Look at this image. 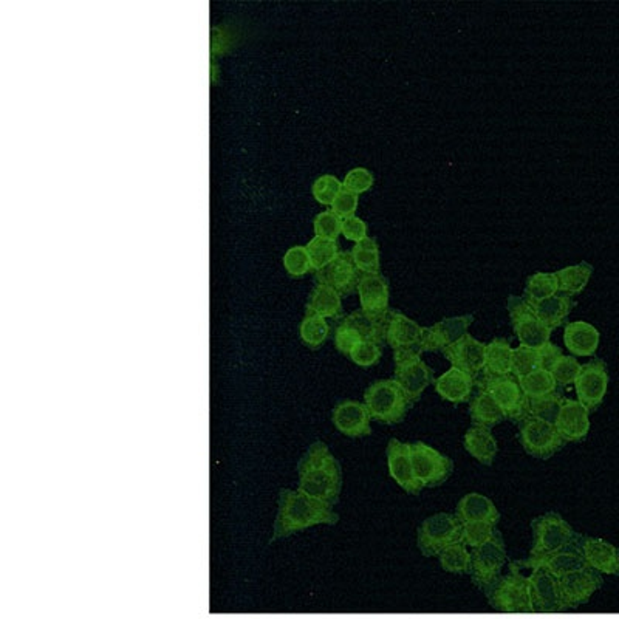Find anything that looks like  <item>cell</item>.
Here are the masks:
<instances>
[{"mask_svg": "<svg viewBox=\"0 0 619 619\" xmlns=\"http://www.w3.org/2000/svg\"><path fill=\"white\" fill-rule=\"evenodd\" d=\"M608 371L607 364L602 359H591L582 364L577 380L575 381V390L577 401L590 414L598 411L602 404L608 389Z\"/></svg>", "mask_w": 619, "mask_h": 619, "instance_id": "cell-13", "label": "cell"}, {"mask_svg": "<svg viewBox=\"0 0 619 619\" xmlns=\"http://www.w3.org/2000/svg\"><path fill=\"white\" fill-rule=\"evenodd\" d=\"M411 455L415 477L423 488L443 485L454 472V462L451 458L423 441L411 443Z\"/></svg>", "mask_w": 619, "mask_h": 619, "instance_id": "cell-10", "label": "cell"}, {"mask_svg": "<svg viewBox=\"0 0 619 619\" xmlns=\"http://www.w3.org/2000/svg\"><path fill=\"white\" fill-rule=\"evenodd\" d=\"M463 446L471 457L485 466H491L498 452V445L495 437L493 435V431L479 424H472L466 431Z\"/></svg>", "mask_w": 619, "mask_h": 619, "instance_id": "cell-29", "label": "cell"}, {"mask_svg": "<svg viewBox=\"0 0 619 619\" xmlns=\"http://www.w3.org/2000/svg\"><path fill=\"white\" fill-rule=\"evenodd\" d=\"M351 259L363 275H378L380 272V248L375 239L366 237L351 248Z\"/></svg>", "mask_w": 619, "mask_h": 619, "instance_id": "cell-37", "label": "cell"}, {"mask_svg": "<svg viewBox=\"0 0 619 619\" xmlns=\"http://www.w3.org/2000/svg\"><path fill=\"white\" fill-rule=\"evenodd\" d=\"M297 491L327 506L339 502L342 469L339 462L323 441H315L297 464Z\"/></svg>", "mask_w": 619, "mask_h": 619, "instance_id": "cell-1", "label": "cell"}, {"mask_svg": "<svg viewBox=\"0 0 619 619\" xmlns=\"http://www.w3.org/2000/svg\"><path fill=\"white\" fill-rule=\"evenodd\" d=\"M332 421L335 428L350 438H363L372 433V416L364 403L356 399H342L333 407Z\"/></svg>", "mask_w": 619, "mask_h": 619, "instance_id": "cell-17", "label": "cell"}, {"mask_svg": "<svg viewBox=\"0 0 619 619\" xmlns=\"http://www.w3.org/2000/svg\"><path fill=\"white\" fill-rule=\"evenodd\" d=\"M512 565L520 568H542L545 572H548L556 579L564 577L570 573L577 572L582 568H590L587 565L584 556L579 551L577 545L572 546V548L562 550L553 554H545V556H529L525 560H512Z\"/></svg>", "mask_w": 619, "mask_h": 619, "instance_id": "cell-16", "label": "cell"}, {"mask_svg": "<svg viewBox=\"0 0 619 619\" xmlns=\"http://www.w3.org/2000/svg\"><path fill=\"white\" fill-rule=\"evenodd\" d=\"M474 323V315H463L446 318L431 327H424L421 342L418 344V351H443L452 344L460 341L468 335V328Z\"/></svg>", "mask_w": 619, "mask_h": 619, "instance_id": "cell-14", "label": "cell"}, {"mask_svg": "<svg viewBox=\"0 0 619 619\" xmlns=\"http://www.w3.org/2000/svg\"><path fill=\"white\" fill-rule=\"evenodd\" d=\"M307 310L316 313L323 318H336L342 313L341 294L330 285L319 284L313 288L310 299L307 304Z\"/></svg>", "mask_w": 619, "mask_h": 619, "instance_id": "cell-34", "label": "cell"}, {"mask_svg": "<svg viewBox=\"0 0 619 619\" xmlns=\"http://www.w3.org/2000/svg\"><path fill=\"white\" fill-rule=\"evenodd\" d=\"M359 270L351 259L350 253L341 251L336 259L318 271L316 279L319 284L333 287L339 294H351L358 288Z\"/></svg>", "mask_w": 619, "mask_h": 619, "instance_id": "cell-21", "label": "cell"}, {"mask_svg": "<svg viewBox=\"0 0 619 619\" xmlns=\"http://www.w3.org/2000/svg\"><path fill=\"white\" fill-rule=\"evenodd\" d=\"M537 350H539V355H541V368H545V371H548V372H550V368L553 367V364L556 363V361L562 355H564L558 345H554L553 342L545 344L543 347L537 349Z\"/></svg>", "mask_w": 619, "mask_h": 619, "instance_id": "cell-54", "label": "cell"}, {"mask_svg": "<svg viewBox=\"0 0 619 619\" xmlns=\"http://www.w3.org/2000/svg\"><path fill=\"white\" fill-rule=\"evenodd\" d=\"M284 267L294 277L307 275L311 270L310 256L305 246H293L289 248L284 256Z\"/></svg>", "mask_w": 619, "mask_h": 619, "instance_id": "cell-48", "label": "cell"}, {"mask_svg": "<svg viewBox=\"0 0 619 619\" xmlns=\"http://www.w3.org/2000/svg\"><path fill=\"white\" fill-rule=\"evenodd\" d=\"M564 401L565 397L562 395L559 390L541 398L528 399V416H533L537 418V420L554 424L558 420L560 406L564 404Z\"/></svg>", "mask_w": 619, "mask_h": 619, "instance_id": "cell-41", "label": "cell"}, {"mask_svg": "<svg viewBox=\"0 0 619 619\" xmlns=\"http://www.w3.org/2000/svg\"><path fill=\"white\" fill-rule=\"evenodd\" d=\"M497 531V527L483 524V522H474V524H463V543L468 548H477V546L491 541Z\"/></svg>", "mask_w": 619, "mask_h": 619, "instance_id": "cell-46", "label": "cell"}, {"mask_svg": "<svg viewBox=\"0 0 619 619\" xmlns=\"http://www.w3.org/2000/svg\"><path fill=\"white\" fill-rule=\"evenodd\" d=\"M445 358L451 363V367H457L460 371L476 378L483 372L486 344L480 342L469 333L463 336L460 341L452 344L451 347L443 350Z\"/></svg>", "mask_w": 619, "mask_h": 619, "instance_id": "cell-18", "label": "cell"}, {"mask_svg": "<svg viewBox=\"0 0 619 619\" xmlns=\"http://www.w3.org/2000/svg\"><path fill=\"white\" fill-rule=\"evenodd\" d=\"M363 403L372 420L387 426L399 424L414 406L393 378L392 380H378L368 385L364 392Z\"/></svg>", "mask_w": 619, "mask_h": 619, "instance_id": "cell-3", "label": "cell"}, {"mask_svg": "<svg viewBox=\"0 0 619 619\" xmlns=\"http://www.w3.org/2000/svg\"><path fill=\"white\" fill-rule=\"evenodd\" d=\"M344 191L342 183L336 179L335 175H323L313 183V197L316 198V202L320 205H333L336 197Z\"/></svg>", "mask_w": 619, "mask_h": 619, "instance_id": "cell-45", "label": "cell"}, {"mask_svg": "<svg viewBox=\"0 0 619 619\" xmlns=\"http://www.w3.org/2000/svg\"><path fill=\"white\" fill-rule=\"evenodd\" d=\"M393 363H395L393 380L399 384V387L404 390L412 403L420 401L424 390L435 381L433 371L424 363L421 353L416 347L395 350L393 351Z\"/></svg>", "mask_w": 619, "mask_h": 619, "instance_id": "cell-6", "label": "cell"}, {"mask_svg": "<svg viewBox=\"0 0 619 619\" xmlns=\"http://www.w3.org/2000/svg\"><path fill=\"white\" fill-rule=\"evenodd\" d=\"M476 387L488 392L508 420L520 423L528 416V398L514 375L481 376L476 380Z\"/></svg>", "mask_w": 619, "mask_h": 619, "instance_id": "cell-7", "label": "cell"}, {"mask_svg": "<svg viewBox=\"0 0 619 619\" xmlns=\"http://www.w3.org/2000/svg\"><path fill=\"white\" fill-rule=\"evenodd\" d=\"M438 560L441 568L447 573L468 575L472 570V553L463 542H457L446 546L438 554Z\"/></svg>", "mask_w": 619, "mask_h": 619, "instance_id": "cell-36", "label": "cell"}, {"mask_svg": "<svg viewBox=\"0 0 619 619\" xmlns=\"http://www.w3.org/2000/svg\"><path fill=\"white\" fill-rule=\"evenodd\" d=\"M491 602L503 612H529L531 593L528 577L520 575V570L510 562V573L502 576L488 590Z\"/></svg>", "mask_w": 619, "mask_h": 619, "instance_id": "cell-11", "label": "cell"}, {"mask_svg": "<svg viewBox=\"0 0 619 619\" xmlns=\"http://www.w3.org/2000/svg\"><path fill=\"white\" fill-rule=\"evenodd\" d=\"M554 428L565 443L584 441L590 432V412L577 399L565 398Z\"/></svg>", "mask_w": 619, "mask_h": 619, "instance_id": "cell-20", "label": "cell"}, {"mask_svg": "<svg viewBox=\"0 0 619 619\" xmlns=\"http://www.w3.org/2000/svg\"><path fill=\"white\" fill-rule=\"evenodd\" d=\"M559 292V282H558V276L556 272H536L531 277L528 279L525 292H524V299L528 304H534V302H541L548 299V297L558 294Z\"/></svg>", "mask_w": 619, "mask_h": 619, "instance_id": "cell-39", "label": "cell"}, {"mask_svg": "<svg viewBox=\"0 0 619 619\" xmlns=\"http://www.w3.org/2000/svg\"><path fill=\"white\" fill-rule=\"evenodd\" d=\"M463 542V525L451 512H437L416 529V546L423 556L438 558L446 546Z\"/></svg>", "mask_w": 619, "mask_h": 619, "instance_id": "cell-5", "label": "cell"}, {"mask_svg": "<svg viewBox=\"0 0 619 619\" xmlns=\"http://www.w3.org/2000/svg\"><path fill=\"white\" fill-rule=\"evenodd\" d=\"M469 416L472 424L485 426V428L493 429L497 424L506 420L502 409L483 389H479L469 399Z\"/></svg>", "mask_w": 619, "mask_h": 619, "instance_id": "cell-31", "label": "cell"}, {"mask_svg": "<svg viewBox=\"0 0 619 619\" xmlns=\"http://www.w3.org/2000/svg\"><path fill=\"white\" fill-rule=\"evenodd\" d=\"M373 174L371 171H367L364 167H355L345 175V179L342 181V188L344 191H349L351 194L359 196L363 192H367L373 186Z\"/></svg>", "mask_w": 619, "mask_h": 619, "instance_id": "cell-50", "label": "cell"}, {"mask_svg": "<svg viewBox=\"0 0 619 619\" xmlns=\"http://www.w3.org/2000/svg\"><path fill=\"white\" fill-rule=\"evenodd\" d=\"M512 350L511 344L503 337H495L486 345L483 376L512 375Z\"/></svg>", "mask_w": 619, "mask_h": 619, "instance_id": "cell-32", "label": "cell"}, {"mask_svg": "<svg viewBox=\"0 0 619 619\" xmlns=\"http://www.w3.org/2000/svg\"><path fill=\"white\" fill-rule=\"evenodd\" d=\"M433 385H435V392L445 401L452 404H462L468 403L472 398L476 378L460 371V368L451 367L433 381Z\"/></svg>", "mask_w": 619, "mask_h": 619, "instance_id": "cell-26", "label": "cell"}, {"mask_svg": "<svg viewBox=\"0 0 619 619\" xmlns=\"http://www.w3.org/2000/svg\"><path fill=\"white\" fill-rule=\"evenodd\" d=\"M381 356H383L381 344H378L375 341H361L349 355L353 363L359 367H372L380 363Z\"/></svg>", "mask_w": 619, "mask_h": 619, "instance_id": "cell-47", "label": "cell"}, {"mask_svg": "<svg viewBox=\"0 0 619 619\" xmlns=\"http://www.w3.org/2000/svg\"><path fill=\"white\" fill-rule=\"evenodd\" d=\"M307 248V253L310 256V262H311V268L320 271L323 268H325L328 263L333 262L337 254H339V246H337L336 240L332 239H325V237H313L308 245L305 246Z\"/></svg>", "mask_w": 619, "mask_h": 619, "instance_id": "cell-42", "label": "cell"}, {"mask_svg": "<svg viewBox=\"0 0 619 619\" xmlns=\"http://www.w3.org/2000/svg\"><path fill=\"white\" fill-rule=\"evenodd\" d=\"M591 275L593 267L587 262H581L579 265H573V267H567L558 271L556 276L559 282V292L568 296H576L582 293L587 284H589Z\"/></svg>", "mask_w": 619, "mask_h": 619, "instance_id": "cell-35", "label": "cell"}, {"mask_svg": "<svg viewBox=\"0 0 619 619\" xmlns=\"http://www.w3.org/2000/svg\"><path fill=\"white\" fill-rule=\"evenodd\" d=\"M472 582L480 589L489 590L502 577V570L508 560L506 543L502 533L495 531L491 541L477 546L472 551Z\"/></svg>", "mask_w": 619, "mask_h": 619, "instance_id": "cell-8", "label": "cell"}, {"mask_svg": "<svg viewBox=\"0 0 619 619\" xmlns=\"http://www.w3.org/2000/svg\"><path fill=\"white\" fill-rule=\"evenodd\" d=\"M517 428L522 447L528 455L534 458L548 460L567 445L554 428V424L537 420V418L527 416L517 423Z\"/></svg>", "mask_w": 619, "mask_h": 619, "instance_id": "cell-9", "label": "cell"}, {"mask_svg": "<svg viewBox=\"0 0 619 619\" xmlns=\"http://www.w3.org/2000/svg\"><path fill=\"white\" fill-rule=\"evenodd\" d=\"M356 209H358V196L351 194L349 191H342L332 205V211L337 217H341L342 220L355 217Z\"/></svg>", "mask_w": 619, "mask_h": 619, "instance_id": "cell-52", "label": "cell"}, {"mask_svg": "<svg viewBox=\"0 0 619 619\" xmlns=\"http://www.w3.org/2000/svg\"><path fill=\"white\" fill-rule=\"evenodd\" d=\"M328 333H330V325L327 324L325 318L307 310L299 327V335L304 344L308 345L310 349H319L327 341Z\"/></svg>", "mask_w": 619, "mask_h": 619, "instance_id": "cell-38", "label": "cell"}, {"mask_svg": "<svg viewBox=\"0 0 619 619\" xmlns=\"http://www.w3.org/2000/svg\"><path fill=\"white\" fill-rule=\"evenodd\" d=\"M528 305L534 311L536 318L541 320L545 327H548L550 330H554V328H558L565 323L568 315L572 313L575 307V302L572 301V296L560 293V294H554L545 301L528 304Z\"/></svg>", "mask_w": 619, "mask_h": 619, "instance_id": "cell-30", "label": "cell"}, {"mask_svg": "<svg viewBox=\"0 0 619 619\" xmlns=\"http://www.w3.org/2000/svg\"><path fill=\"white\" fill-rule=\"evenodd\" d=\"M339 522L333 508L305 495L297 489H280L272 541L288 537L318 525H336Z\"/></svg>", "mask_w": 619, "mask_h": 619, "instance_id": "cell-2", "label": "cell"}, {"mask_svg": "<svg viewBox=\"0 0 619 619\" xmlns=\"http://www.w3.org/2000/svg\"><path fill=\"white\" fill-rule=\"evenodd\" d=\"M531 606L537 612H554L564 606L558 579L542 568H534L528 576Z\"/></svg>", "mask_w": 619, "mask_h": 619, "instance_id": "cell-23", "label": "cell"}, {"mask_svg": "<svg viewBox=\"0 0 619 619\" xmlns=\"http://www.w3.org/2000/svg\"><path fill=\"white\" fill-rule=\"evenodd\" d=\"M533 542L529 556H545L577 545L582 534L576 533L573 527L556 511H548L531 520Z\"/></svg>", "mask_w": 619, "mask_h": 619, "instance_id": "cell-4", "label": "cell"}, {"mask_svg": "<svg viewBox=\"0 0 619 619\" xmlns=\"http://www.w3.org/2000/svg\"><path fill=\"white\" fill-rule=\"evenodd\" d=\"M599 341L601 335L598 328L589 323L576 320L565 325V347L575 356H593L599 347Z\"/></svg>", "mask_w": 619, "mask_h": 619, "instance_id": "cell-28", "label": "cell"}, {"mask_svg": "<svg viewBox=\"0 0 619 619\" xmlns=\"http://www.w3.org/2000/svg\"><path fill=\"white\" fill-rule=\"evenodd\" d=\"M558 582L562 601L567 606L582 604V602L589 601L591 594L604 584L601 573L594 572L593 568L577 570V572L558 579Z\"/></svg>", "mask_w": 619, "mask_h": 619, "instance_id": "cell-22", "label": "cell"}, {"mask_svg": "<svg viewBox=\"0 0 619 619\" xmlns=\"http://www.w3.org/2000/svg\"><path fill=\"white\" fill-rule=\"evenodd\" d=\"M577 548L594 572L619 576V548L601 537L581 536Z\"/></svg>", "mask_w": 619, "mask_h": 619, "instance_id": "cell-19", "label": "cell"}, {"mask_svg": "<svg viewBox=\"0 0 619 619\" xmlns=\"http://www.w3.org/2000/svg\"><path fill=\"white\" fill-rule=\"evenodd\" d=\"M541 368V355L537 349H529L519 345L512 350V375L520 380L529 373Z\"/></svg>", "mask_w": 619, "mask_h": 619, "instance_id": "cell-43", "label": "cell"}, {"mask_svg": "<svg viewBox=\"0 0 619 619\" xmlns=\"http://www.w3.org/2000/svg\"><path fill=\"white\" fill-rule=\"evenodd\" d=\"M385 455H387L390 477L397 481L399 488L404 489L407 494H420L423 486L416 480L414 472L411 443H404V441H399L398 438H390L387 447H385Z\"/></svg>", "mask_w": 619, "mask_h": 619, "instance_id": "cell-15", "label": "cell"}, {"mask_svg": "<svg viewBox=\"0 0 619 619\" xmlns=\"http://www.w3.org/2000/svg\"><path fill=\"white\" fill-rule=\"evenodd\" d=\"M519 383L528 399L541 398L558 392L556 381H554L553 375L548 371H545V368H537L533 373L520 378Z\"/></svg>", "mask_w": 619, "mask_h": 619, "instance_id": "cell-40", "label": "cell"}, {"mask_svg": "<svg viewBox=\"0 0 619 619\" xmlns=\"http://www.w3.org/2000/svg\"><path fill=\"white\" fill-rule=\"evenodd\" d=\"M315 232L318 237H325L336 240L342 232V219L337 217L333 211H324L316 215L315 219Z\"/></svg>", "mask_w": 619, "mask_h": 619, "instance_id": "cell-51", "label": "cell"}, {"mask_svg": "<svg viewBox=\"0 0 619 619\" xmlns=\"http://www.w3.org/2000/svg\"><path fill=\"white\" fill-rule=\"evenodd\" d=\"M454 514L462 522V525L483 522V524L497 527L498 522H500V512H498L491 498L479 493H471L462 497L460 502L457 503Z\"/></svg>", "mask_w": 619, "mask_h": 619, "instance_id": "cell-27", "label": "cell"}, {"mask_svg": "<svg viewBox=\"0 0 619 619\" xmlns=\"http://www.w3.org/2000/svg\"><path fill=\"white\" fill-rule=\"evenodd\" d=\"M347 323H350L353 327L363 336L364 341H375L378 344L385 342V330H387L389 323V311L385 315H368V313L358 310L351 313L350 316L344 318Z\"/></svg>", "mask_w": 619, "mask_h": 619, "instance_id": "cell-33", "label": "cell"}, {"mask_svg": "<svg viewBox=\"0 0 619 619\" xmlns=\"http://www.w3.org/2000/svg\"><path fill=\"white\" fill-rule=\"evenodd\" d=\"M424 327H421L411 318L399 311H389L387 330H385V342L390 349L403 350L418 347L421 342Z\"/></svg>", "mask_w": 619, "mask_h": 619, "instance_id": "cell-25", "label": "cell"}, {"mask_svg": "<svg viewBox=\"0 0 619 619\" xmlns=\"http://www.w3.org/2000/svg\"><path fill=\"white\" fill-rule=\"evenodd\" d=\"M364 341L363 336L347 320L342 319L341 324L336 327L335 330V345L342 355H350V351L356 347V345Z\"/></svg>", "mask_w": 619, "mask_h": 619, "instance_id": "cell-49", "label": "cell"}, {"mask_svg": "<svg viewBox=\"0 0 619 619\" xmlns=\"http://www.w3.org/2000/svg\"><path fill=\"white\" fill-rule=\"evenodd\" d=\"M581 367L582 364H579L575 356L562 355L550 368V373L553 375L554 381H556L558 387H568V385L575 384V381L577 380Z\"/></svg>", "mask_w": 619, "mask_h": 619, "instance_id": "cell-44", "label": "cell"}, {"mask_svg": "<svg viewBox=\"0 0 619 619\" xmlns=\"http://www.w3.org/2000/svg\"><path fill=\"white\" fill-rule=\"evenodd\" d=\"M508 311L512 330L516 333L520 345L529 349H541L550 342L551 332L534 315L531 307L525 299L517 296H510Z\"/></svg>", "mask_w": 619, "mask_h": 619, "instance_id": "cell-12", "label": "cell"}, {"mask_svg": "<svg viewBox=\"0 0 619 619\" xmlns=\"http://www.w3.org/2000/svg\"><path fill=\"white\" fill-rule=\"evenodd\" d=\"M342 234L351 242H361L367 237V224L359 217H350L342 220Z\"/></svg>", "mask_w": 619, "mask_h": 619, "instance_id": "cell-53", "label": "cell"}, {"mask_svg": "<svg viewBox=\"0 0 619 619\" xmlns=\"http://www.w3.org/2000/svg\"><path fill=\"white\" fill-rule=\"evenodd\" d=\"M356 292L359 294L361 310L368 315L378 316L389 311V284L380 272L361 276Z\"/></svg>", "mask_w": 619, "mask_h": 619, "instance_id": "cell-24", "label": "cell"}]
</instances>
